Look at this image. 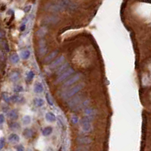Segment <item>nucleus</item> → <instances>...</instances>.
Segmentation results:
<instances>
[{"label":"nucleus","instance_id":"37","mask_svg":"<svg viewBox=\"0 0 151 151\" xmlns=\"http://www.w3.org/2000/svg\"><path fill=\"white\" fill-rule=\"evenodd\" d=\"M32 6H31V5H28V6H26L24 8V12H25V13H27L31 11V9Z\"/></svg>","mask_w":151,"mask_h":151},{"label":"nucleus","instance_id":"9","mask_svg":"<svg viewBox=\"0 0 151 151\" xmlns=\"http://www.w3.org/2000/svg\"><path fill=\"white\" fill-rule=\"evenodd\" d=\"M47 52V45L45 40H41L39 42V53L41 56H44Z\"/></svg>","mask_w":151,"mask_h":151},{"label":"nucleus","instance_id":"11","mask_svg":"<svg viewBox=\"0 0 151 151\" xmlns=\"http://www.w3.org/2000/svg\"><path fill=\"white\" fill-rule=\"evenodd\" d=\"M62 5L63 6L64 8H69L70 10H75V9L77 8V6L75 4L71 2L70 0H62L61 2Z\"/></svg>","mask_w":151,"mask_h":151},{"label":"nucleus","instance_id":"8","mask_svg":"<svg viewBox=\"0 0 151 151\" xmlns=\"http://www.w3.org/2000/svg\"><path fill=\"white\" fill-rule=\"evenodd\" d=\"M64 61H65V56H61L59 57L56 58L55 60H53L50 64L49 65V67H50V69H56V68L59 67L61 65H62V63Z\"/></svg>","mask_w":151,"mask_h":151},{"label":"nucleus","instance_id":"3","mask_svg":"<svg viewBox=\"0 0 151 151\" xmlns=\"http://www.w3.org/2000/svg\"><path fill=\"white\" fill-rule=\"evenodd\" d=\"M45 10H46L47 12H59L64 10V7L62 5L61 2L58 3V2H48L47 4H46V6L44 7Z\"/></svg>","mask_w":151,"mask_h":151},{"label":"nucleus","instance_id":"41","mask_svg":"<svg viewBox=\"0 0 151 151\" xmlns=\"http://www.w3.org/2000/svg\"><path fill=\"white\" fill-rule=\"evenodd\" d=\"M75 151H88V150H86L85 148H83V147H78Z\"/></svg>","mask_w":151,"mask_h":151},{"label":"nucleus","instance_id":"23","mask_svg":"<svg viewBox=\"0 0 151 151\" xmlns=\"http://www.w3.org/2000/svg\"><path fill=\"white\" fill-rule=\"evenodd\" d=\"M8 117H9V119L12 120H16L18 118V113L17 110H15V109L11 110L8 113Z\"/></svg>","mask_w":151,"mask_h":151},{"label":"nucleus","instance_id":"31","mask_svg":"<svg viewBox=\"0 0 151 151\" xmlns=\"http://www.w3.org/2000/svg\"><path fill=\"white\" fill-rule=\"evenodd\" d=\"M9 128L12 130H16V129L20 128V125H19L18 122H15V121H12V122L9 124Z\"/></svg>","mask_w":151,"mask_h":151},{"label":"nucleus","instance_id":"30","mask_svg":"<svg viewBox=\"0 0 151 151\" xmlns=\"http://www.w3.org/2000/svg\"><path fill=\"white\" fill-rule=\"evenodd\" d=\"M31 116H29V115H25V116H24L23 117V119H22V122L24 125H29L31 123Z\"/></svg>","mask_w":151,"mask_h":151},{"label":"nucleus","instance_id":"26","mask_svg":"<svg viewBox=\"0 0 151 151\" xmlns=\"http://www.w3.org/2000/svg\"><path fill=\"white\" fill-rule=\"evenodd\" d=\"M52 133V127H46L45 128H43L42 131V134L45 137L50 135Z\"/></svg>","mask_w":151,"mask_h":151},{"label":"nucleus","instance_id":"1","mask_svg":"<svg viewBox=\"0 0 151 151\" xmlns=\"http://www.w3.org/2000/svg\"><path fill=\"white\" fill-rule=\"evenodd\" d=\"M92 118H90L88 116H84L80 120V125L81 129L84 133H88L92 130Z\"/></svg>","mask_w":151,"mask_h":151},{"label":"nucleus","instance_id":"13","mask_svg":"<svg viewBox=\"0 0 151 151\" xmlns=\"http://www.w3.org/2000/svg\"><path fill=\"white\" fill-rule=\"evenodd\" d=\"M69 68V62H66V63H63L62 65H60L58 68H57V70H56V75L58 76L60 75L61 74H62L63 72L65 71L68 69Z\"/></svg>","mask_w":151,"mask_h":151},{"label":"nucleus","instance_id":"17","mask_svg":"<svg viewBox=\"0 0 151 151\" xmlns=\"http://www.w3.org/2000/svg\"><path fill=\"white\" fill-rule=\"evenodd\" d=\"M43 90H44V88H43V86L41 83H39V82L36 83L34 85V87H33V90H34L36 94L42 93V92H43Z\"/></svg>","mask_w":151,"mask_h":151},{"label":"nucleus","instance_id":"27","mask_svg":"<svg viewBox=\"0 0 151 151\" xmlns=\"http://www.w3.org/2000/svg\"><path fill=\"white\" fill-rule=\"evenodd\" d=\"M2 100H4L5 103H9L11 102V96H9L8 94L6 93V92H3L2 94Z\"/></svg>","mask_w":151,"mask_h":151},{"label":"nucleus","instance_id":"28","mask_svg":"<svg viewBox=\"0 0 151 151\" xmlns=\"http://www.w3.org/2000/svg\"><path fill=\"white\" fill-rule=\"evenodd\" d=\"M10 60L12 63H14V64H17V63L19 62V56L18 54H16V53H14V54H12L11 56Z\"/></svg>","mask_w":151,"mask_h":151},{"label":"nucleus","instance_id":"22","mask_svg":"<svg viewBox=\"0 0 151 151\" xmlns=\"http://www.w3.org/2000/svg\"><path fill=\"white\" fill-rule=\"evenodd\" d=\"M20 78V74L18 71H13L10 75V80L12 82H16Z\"/></svg>","mask_w":151,"mask_h":151},{"label":"nucleus","instance_id":"19","mask_svg":"<svg viewBox=\"0 0 151 151\" xmlns=\"http://www.w3.org/2000/svg\"><path fill=\"white\" fill-rule=\"evenodd\" d=\"M8 140L11 143H18L20 140V138L16 134H11L8 136Z\"/></svg>","mask_w":151,"mask_h":151},{"label":"nucleus","instance_id":"29","mask_svg":"<svg viewBox=\"0 0 151 151\" xmlns=\"http://www.w3.org/2000/svg\"><path fill=\"white\" fill-rule=\"evenodd\" d=\"M34 77H35L34 72H33V71H29L28 73L27 74V81L31 82L33 78H34Z\"/></svg>","mask_w":151,"mask_h":151},{"label":"nucleus","instance_id":"2","mask_svg":"<svg viewBox=\"0 0 151 151\" xmlns=\"http://www.w3.org/2000/svg\"><path fill=\"white\" fill-rule=\"evenodd\" d=\"M83 87H84V84H77L74 87H72L69 90H67L65 93L62 94V96L64 97L65 99H69L71 97L75 96L78 92H80L83 89Z\"/></svg>","mask_w":151,"mask_h":151},{"label":"nucleus","instance_id":"21","mask_svg":"<svg viewBox=\"0 0 151 151\" xmlns=\"http://www.w3.org/2000/svg\"><path fill=\"white\" fill-rule=\"evenodd\" d=\"M23 135L26 138H31L33 137V131L31 128H25L23 131Z\"/></svg>","mask_w":151,"mask_h":151},{"label":"nucleus","instance_id":"16","mask_svg":"<svg viewBox=\"0 0 151 151\" xmlns=\"http://www.w3.org/2000/svg\"><path fill=\"white\" fill-rule=\"evenodd\" d=\"M45 118L48 122H54V121H56V115L52 113H50V112H49V113H47L46 114Z\"/></svg>","mask_w":151,"mask_h":151},{"label":"nucleus","instance_id":"39","mask_svg":"<svg viewBox=\"0 0 151 151\" xmlns=\"http://www.w3.org/2000/svg\"><path fill=\"white\" fill-rule=\"evenodd\" d=\"M5 121V116L3 114H0V125H2Z\"/></svg>","mask_w":151,"mask_h":151},{"label":"nucleus","instance_id":"38","mask_svg":"<svg viewBox=\"0 0 151 151\" xmlns=\"http://www.w3.org/2000/svg\"><path fill=\"white\" fill-rule=\"evenodd\" d=\"M16 151H24V147H23V145L20 144V145L17 146V147H16Z\"/></svg>","mask_w":151,"mask_h":151},{"label":"nucleus","instance_id":"10","mask_svg":"<svg viewBox=\"0 0 151 151\" xmlns=\"http://www.w3.org/2000/svg\"><path fill=\"white\" fill-rule=\"evenodd\" d=\"M58 53V50H54L52 51L51 53H50L45 58H44V61H43V62L46 63V64H47V63H51L53 60H54V58L57 56Z\"/></svg>","mask_w":151,"mask_h":151},{"label":"nucleus","instance_id":"32","mask_svg":"<svg viewBox=\"0 0 151 151\" xmlns=\"http://www.w3.org/2000/svg\"><path fill=\"white\" fill-rule=\"evenodd\" d=\"M71 121L73 125H76L79 122V119L76 115H72L71 117Z\"/></svg>","mask_w":151,"mask_h":151},{"label":"nucleus","instance_id":"24","mask_svg":"<svg viewBox=\"0 0 151 151\" xmlns=\"http://www.w3.org/2000/svg\"><path fill=\"white\" fill-rule=\"evenodd\" d=\"M31 55V53L30 52V50H24L21 52V58H23V59L24 60H27L29 58H30Z\"/></svg>","mask_w":151,"mask_h":151},{"label":"nucleus","instance_id":"6","mask_svg":"<svg viewBox=\"0 0 151 151\" xmlns=\"http://www.w3.org/2000/svg\"><path fill=\"white\" fill-rule=\"evenodd\" d=\"M59 18L56 15H50L46 16L42 20V24L43 25H52V24H56L59 21Z\"/></svg>","mask_w":151,"mask_h":151},{"label":"nucleus","instance_id":"18","mask_svg":"<svg viewBox=\"0 0 151 151\" xmlns=\"http://www.w3.org/2000/svg\"><path fill=\"white\" fill-rule=\"evenodd\" d=\"M84 113L85 116H88V117L92 118V119L94 118V115H95V111L92 108H85Z\"/></svg>","mask_w":151,"mask_h":151},{"label":"nucleus","instance_id":"20","mask_svg":"<svg viewBox=\"0 0 151 151\" xmlns=\"http://www.w3.org/2000/svg\"><path fill=\"white\" fill-rule=\"evenodd\" d=\"M47 33V28L45 26H43L42 27H40L39 30L37 31V35L39 37H44L46 35V33Z\"/></svg>","mask_w":151,"mask_h":151},{"label":"nucleus","instance_id":"12","mask_svg":"<svg viewBox=\"0 0 151 151\" xmlns=\"http://www.w3.org/2000/svg\"><path fill=\"white\" fill-rule=\"evenodd\" d=\"M77 142L79 144H89L92 142V139L89 137H78L77 138Z\"/></svg>","mask_w":151,"mask_h":151},{"label":"nucleus","instance_id":"35","mask_svg":"<svg viewBox=\"0 0 151 151\" xmlns=\"http://www.w3.org/2000/svg\"><path fill=\"white\" fill-rule=\"evenodd\" d=\"M5 143H6V140H5V138H0V151H1L4 146H5Z\"/></svg>","mask_w":151,"mask_h":151},{"label":"nucleus","instance_id":"5","mask_svg":"<svg viewBox=\"0 0 151 151\" xmlns=\"http://www.w3.org/2000/svg\"><path fill=\"white\" fill-rule=\"evenodd\" d=\"M83 100H83L81 95L74 96H72L71 99H70L69 100V102H68V106L72 109H74L75 107H76L78 104H80Z\"/></svg>","mask_w":151,"mask_h":151},{"label":"nucleus","instance_id":"34","mask_svg":"<svg viewBox=\"0 0 151 151\" xmlns=\"http://www.w3.org/2000/svg\"><path fill=\"white\" fill-rule=\"evenodd\" d=\"M46 101H47V103H48V104L50 105V106H52L53 105V101H52V98H51V96H50V95L49 94H46Z\"/></svg>","mask_w":151,"mask_h":151},{"label":"nucleus","instance_id":"7","mask_svg":"<svg viewBox=\"0 0 151 151\" xmlns=\"http://www.w3.org/2000/svg\"><path fill=\"white\" fill-rule=\"evenodd\" d=\"M81 77V73H76L74 75H72L71 77H70L69 79H67L66 81L65 82L64 85L63 87H70L71 85L75 84L77 81H78Z\"/></svg>","mask_w":151,"mask_h":151},{"label":"nucleus","instance_id":"40","mask_svg":"<svg viewBox=\"0 0 151 151\" xmlns=\"http://www.w3.org/2000/svg\"><path fill=\"white\" fill-rule=\"evenodd\" d=\"M25 29H26V24H22L21 25V27H20V31H25Z\"/></svg>","mask_w":151,"mask_h":151},{"label":"nucleus","instance_id":"25","mask_svg":"<svg viewBox=\"0 0 151 151\" xmlns=\"http://www.w3.org/2000/svg\"><path fill=\"white\" fill-rule=\"evenodd\" d=\"M33 104L37 107H42L44 105V100L41 98H35L33 100Z\"/></svg>","mask_w":151,"mask_h":151},{"label":"nucleus","instance_id":"15","mask_svg":"<svg viewBox=\"0 0 151 151\" xmlns=\"http://www.w3.org/2000/svg\"><path fill=\"white\" fill-rule=\"evenodd\" d=\"M11 101L15 103H21L24 102V97L19 95H13L11 96Z\"/></svg>","mask_w":151,"mask_h":151},{"label":"nucleus","instance_id":"4","mask_svg":"<svg viewBox=\"0 0 151 151\" xmlns=\"http://www.w3.org/2000/svg\"><path fill=\"white\" fill-rule=\"evenodd\" d=\"M74 69H72V68H69L65 71H64L62 73V74H61L60 75H58L57 79L56 81V84H58V83H61L62 81H65L66 79H68V77H69L70 76H71L73 74H74Z\"/></svg>","mask_w":151,"mask_h":151},{"label":"nucleus","instance_id":"33","mask_svg":"<svg viewBox=\"0 0 151 151\" xmlns=\"http://www.w3.org/2000/svg\"><path fill=\"white\" fill-rule=\"evenodd\" d=\"M13 90H14V92H15V93H21V92L24 90V88L21 85H16L14 86Z\"/></svg>","mask_w":151,"mask_h":151},{"label":"nucleus","instance_id":"36","mask_svg":"<svg viewBox=\"0 0 151 151\" xmlns=\"http://www.w3.org/2000/svg\"><path fill=\"white\" fill-rule=\"evenodd\" d=\"M56 119L58 120V124H59L60 125H61V127H62V128H64V122H63V121L62 120V119H61V115H58L57 118H56Z\"/></svg>","mask_w":151,"mask_h":151},{"label":"nucleus","instance_id":"14","mask_svg":"<svg viewBox=\"0 0 151 151\" xmlns=\"http://www.w3.org/2000/svg\"><path fill=\"white\" fill-rule=\"evenodd\" d=\"M88 103H89V100H84L80 104H78L76 107H75L74 109H72V111L76 112V111H78V110H80V109H85V108H86V106H87V105H88Z\"/></svg>","mask_w":151,"mask_h":151}]
</instances>
